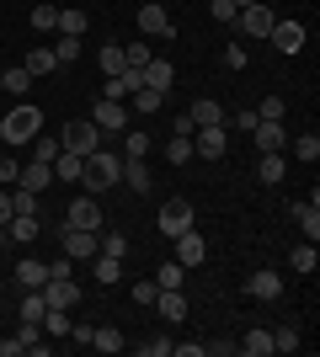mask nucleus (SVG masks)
<instances>
[{
	"label": "nucleus",
	"mask_w": 320,
	"mask_h": 357,
	"mask_svg": "<svg viewBox=\"0 0 320 357\" xmlns=\"http://www.w3.org/2000/svg\"><path fill=\"white\" fill-rule=\"evenodd\" d=\"M43 134V112L38 107H11V112H0V139H6V149H16V144H32V139Z\"/></svg>",
	"instance_id": "nucleus-1"
},
{
	"label": "nucleus",
	"mask_w": 320,
	"mask_h": 357,
	"mask_svg": "<svg viewBox=\"0 0 320 357\" xmlns=\"http://www.w3.org/2000/svg\"><path fill=\"white\" fill-rule=\"evenodd\" d=\"M86 192H107V187H118L123 181V155H112V149H91V155H86Z\"/></svg>",
	"instance_id": "nucleus-2"
},
{
	"label": "nucleus",
	"mask_w": 320,
	"mask_h": 357,
	"mask_svg": "<svg viewBox=\"0 0 320 357\" xmlns=\"http://www.w3.org/2000/svg\"><path fill=\"white\" fill-rule=\"evenodd\" d=\"M59 144L70 149V155H91V149H102V128H96V123H64Z\"/></svg>",
	"instance_id": "nucleus-3"
},
{
	"label": "nucleus",
	"mask_w": 320,
	"mask_h": 357,
	"mask_svg": "<svg viewBox=\"0 0 320 357\" xmlns=\"http://www.w3.org/2000/svg\"><path fill=\"white\" fill-rule=\"evenodd\" d=\"M192 219H198V213H192V203H187V197H171L166 208H160V219H155V224H160V235L176 240V235H187V229H192Z\"/></svg>",
	"instance_id": "nucleus-4"
},
{
	"label": "nucleus",
	"mask_w": 320,
	"mask_h": 357,
	"mask_svg": "<svg viewBox=\"0 0 320 357\" xmlns=\"http://www.w3.org/2000/svg\"><path fill=\"white\" fill-rule=\"evenodd\" d=\"M139 32H144V38H171L176 22H171V11L160 0H144V6H139Z\"/></svg>",
	"instance_id": "nucleus-5"
},
{
	"label": "nucleus",
	"mask_w": 320,
	"mask_h": 357,
	"mask_svg": "<svg viewBox=\"0 0 320 357\" xmlns=\"http://www.w3.org/2000/svg\"><path fill=\"white\" fill-rule=\"evenodd\" d=\"M273 6H267V0H257V6H241V16H235V27L245 32V38H267V32H273Z\"/></svg>",
	"instance_id": "nucleus-6"
},
{
	"label": "nucleus",
	"mask_w": 320,
	"mask_h": 357,
	"mask_svg": "<svg viewBox=\"0 0 320 357\" xmlns=\"http://www.w3.org/2000/svg\"><path fill=\"white\" fill-rule=\"evenodd\" d=\"M229 149V128L219 123V128H192V155H203V160H224Z\"/></svg>",
	"instance_id": "nucleus-7"
},
{
	"label": "nucleus",
	"mask_w": 320,
	"mask_h": 357,
	"mask_svg": "<svg viewBox=\"0 0 320 357\" xmlns=\"http://www.w3.org/2000/svg\"><path fill=\"white\" fill-rule=\"evenodd\" d=\"M64 224H70V229H96V235H102V208H96V197L91 192L75 197V203L64 208Z\"/></svg>",
	"instance_id": "nucleus-8"
},
{
	"label": "nucleus",
	"mask_w": 320,
	"mask_h": 357,
	"mask_svg": "<svg viewBox=\"0 0 320 357\" xmlns=\"http://www.w3.org/2000/svg\"><path fill=\"white\" fill-rule=\"evenodd\" d=\"M43 304H48V310H75V304H80L75 278H48V283H43Z\"/></svg>",
	"instance_id": "nucleus-9"
},
{
	"label": "nucleus",
	"mask_w": 320,
	"mask_h": 357,
	"mask_svg": "<svg viewBox=\"0 0 320 357\" xmlns=\"http://www.w3.org/2000/svg\"><path fill=\"white\" fill-rule=\"evenodd\" d=\"M59 240H64V256H75V261H91L96 256V229H70L64 224Z\"/></svg>",
	"instance_id": "nucleus-10"
},
{
	"label": "nucleus",
	"mask_w": 320,
	"mask_h": 357,
	"mask_svg": "<svg viewBox=\"0 0 320 357\" xmlns=\"http://www.w3.org/2000/svg\"><path fill=\"white\" fill-rule=\"evenodd\" d=\"M245 294L251 298H283V272H273V267L251 272V278H245Z\"/></svg>",
	"instance_id": "nucleus-11"
},
{
	"label": "nucleus",
	"mask_w": 320,
	"mask_h": 357,
	"mask_svg": "<svg viewBox=\"0 0 320 357\" xmlns=\"http://www.w3.org/2000/svg\"><path fill=\"white\" fill-rule=\"evenodd\" d=\"M267 38H273L277 54H299V48H305V27H299V22H273Z\"/></svg>",
	"instance_id": "nucleus-12"
},
{
	"label": "nucleus",
	"mask_w": 320,
	"mask_h": 357,
	"mask_svg": "<svg viewBox=\"0 0 320 357\" xmlns=\"http://www.w3.org/2000/svg\"><path fill=\"white\" fill-rule=\"evenodd\" d=\"M251 139H257V149H261V155H273V149H283V144H289V128H283V123H267V118H257Z\"/></svg>",
	"instance_id": "nucleus-13"
},
{
	"label": "nucleus",
	"mask_w": 320,
	"mask_h": 357,
	"mask_svg": "<svg viewBox=\"0 0 320 357\" xmlns=\"http://www.w3.org/2000/svg\"><path fill=\"white\" fill-rule=\"evenodd\" d=\"M91 123L102 128V134H107V128H128V107H123V102H107V96H96Z\"/></svg>",
	"instance_id": "nucleus-14"
},
{
	"label": "nucleus",
	"mask_w": 320,
	"mask_h": 357,
	"mask_svg": "<svg viewBox=\"0 0 320 357\" xmlns=\"http://www.w3.org/2000/svg\"><path fill=\"white\" fill-rule=\"evenodd\" d=\"M6 235H11L16 245H32V240L43 235V219H38V213H11V224H6Z\"/></svg>",
	"instance_id": "nucleus-15"
},
{
	"label": "nucleus",
	"mask_w": 320,
	"mask_h": 357,
	"mask_svg": "<svg viewBox=\"0 0 320 357\" xmlns=\"http://www.w3.org/2000/svg\"><path fill=\"white\" fill-rule=\"evenodd\" d=\"M155 310L166 314L171 326H182V320H187V294H182V288H160V294H155Z\"/></svg>",
	"instance_id": "nucleus-16"
},
{
	"label": "nucleus",
	"mask_w": 320,
	"mask_h": 357,
	"mask_svg": "<svg viewBox=\"0 0 320 357\" xmlns=\"http://www.w3.org/2000/svg\"><path fill=\"white\" fill-rule=\"evenodd\" d=\"M48 181H54V165H48V160H32V165L16 171V187H27V192H43Z\"/></svg>",
	"instance_id": "nucleus-17"
},
{
	"label": "nucleus",
	"mask_w": 320,
	"mask_h": 357,
	"mask_svg": "<svg viewBox=\"0 0 320 357\" xmlns=\"http://www.w3.org/2000/svg\"><path fill=\"white\" fill-rule=\"evenodd\" d=\"M203 256H208V245H203V235H198V229L176 235V261H182V267H198Z\"/></svg>",
	"instance_id": "nucleus-18"
},
{
	"label": "nucleus",
	"mask_w": 320,
	"mask_h": 357,
	"mask_svg": "<svg viewBox=\"0 0 320 357\" xmlns=\"http://www.w3.org/2000/svg\"><path fill=\"white\" fill-rule=\"evenodd\" d=\"M187 123H192V128H219V123H224V107L208 102V96H198V102H192V112H187Z\"/></svg>",
	"instance_id": "nucleus-19"
},
{
	"label": "nucleus",
	"mask_w": 320,
	"mask_h": 357,
	"mask_svg": "<svg viewBox=\"0 0 320 357\" xmlns=\"http://www.w3.org/2000/svg\"><path fill=\"white\" fill-rule=\"evenodd\" d=\"M171 80H176V70H171L166 59H150L139 70V86H150V91H171Z\"/></svg>",
	"instance_id": "nucleus-20"
},
{
	"label": "nucleus",
	"mask_w": 320,
	"mask_h": 357,
	"mask_svg": "<svg viewBox=\"0 0 320 357\" xmlns=\"http://www.w3.org/2000/svg\"><path fill=\"white\" fill-rule=\"evenodd\" d=\"M257 176H261V187H277V181L289 176V160H283V149H273V155H261Z\"/></svg>",
	"instance_id": "nucleus-21"
},
{
	"label": "nucleus",
	"mask_w": 320,
	"mask_h": 357,
	"mask_svg": "<svg viewBox=\"0 0 320 357\" xmlns=\"http://www.w3.org/2000/svg\"><path fill=\"white\" fill-rule=\"evenodd\" d=\"M235 352H245V357H273V331H245L241 342H235Z\"/></svg>",
	"instance_id": "nucleus-22"
},
{
	"label": "nucleus",
	"mask_w": 320,
	"mask_h": 357,
	"mask_svg": "<svg viewBox=\"0 0 320 357\" xmlns=\"http://www.w3.org/2000/svg\"><path fill=\"white\" fill-rule=\"evenodd\" d=\"M22 70H27L32 80H43V75H54V70H59V59H54V48H32L27 59H22Z\"/></svg>",
	"instance_id": "nucleus-23"
},
{
	"label": "nucleus",
	"mask_w": 320,
	"mask_h": 357,
	"mask_svg": "<svg viewBox=\"0 0 320 357\" xmlns=\"http://www.w3.org/2000/svg\"><path fill=\"white\" fill-rule=\"evenodd\" d=\"M54 176H59V181H80V176H86V155L59 149V155H54Z\"/></svg>",
	"instance_id": "nucleus-24"
},
{
	"label": "nucleus",
	"mask_w": 320,
	"mask_h": 357,
	"mask_svg": "<svg viewBox=\"0 0 320 357\" xmlns=\"http://www.w3.org/2000/svg\"><path fill=\"white\" fill-rule=\"evenodd\" d=\"M294 224H299V229H305V240H315L320 235V203H294Z\"/></svg>",
	"instance_id": "nucleus-25"
},
{
	"label": "nucleus",
	"mask_w": 320,
	"mask_h": 357,
	"mask_svg": "<svg viewBox=\"0 0 320 357\" xmlns=\"http://www.w3.org/2000/svg\"><path fill=\"white\" fill-rule=\"evenodd\" d=\"M38 326H43L48 342H59V336H70V326H75V320H70V310H43V320H38Z\"/></svg>",
	"instance_id": "nucleus-26"
},
{
	"label": "nucleus",
	"mask_w": 320,
	"mask_h": 357,
	"mask_svg": "<svg viewBox=\"0 0 320 357\" xmlns=\"http://www.w3.org/2000/svg\"><path fill=\"white\" fill-rule=\"evenodd\" d=\"M91 272H96V283H102V288H112V283L123 278V261H118V256H102V251H96V256H91Z\"/></svg>",
	"instance_id": "nucleus-27"
},
{
	"label": "nucleus",
	"mask_w": 320,
	"mask_h": 357,
	"mask_svg": "<svg viewBox=\"0 0 320 357\" xmlns=\"http://www.w3.org/2000/svg\"><path fill=\"white\" fill-rule=\"evenodd\" d=\"M91 347H96V352H123L128 342H123L118 326H91Z\"/></svg>",
	"instance_id": "nucleus-28"
},
{
	"label": "nucleus",
	"mask_w": 320,
	"mask_h": 357,
	"mask_svg": "<svg viewBox=\"0 0 320 357\" xmlns=\"http://www.w3.org/2000/svg\"><path fill=\"white\" fill-rule=\"evenodd\" d=\"M16 283L22 288H43L48 283V261H16Z\"/></svg>",
	"instance_id": "nucleus-29"
},
{
	"label": "nucleus",
	"mask_w": 320,
	"mask_h": 357,
	"mask_svg": "<svg viewBox=\"0 0 320 357\" xmlns=\"http://www.w3.org/2000/svg\"><path fill=\"white\" fill-rule=\"evenodd\" d=\"M160 107H166V91H150V86L134 91V112L139 118H150V112H160Z\"/></svg>",
	"instance_id": "nucleus-30"
},
{
	"label": "nucleus",
	"mask_w": 320,
	"mask_h": 357,
	"mask_svg": "<svg viewBox=\"0 0 320 357\" xmlns=\"http://www.w3.org/2000/svg\"><path fill=\"white\" fill-rule=\"evenodd\" d=\"M43 310H48V304H43V288H27V294L16 298V314H22V320H43Z\"/></svg>",
	"instance_id": "nucleus-31"
},
{
	"label": "nucleus",
	"mask_w": 320,
	"mask_h": 357,
	"mask_svg": "<svg viewBox=\"0 0 320 357\" xmlns=\"http://www.w3.org/2000/svg\"><path fill=\"white\" fill-rule=\"evenodd\" d=\"M54 32H64V38H86V11L64 6V11H59V27H54Z\"/></svg>",
	"instance_id": "nucleus-32"
},
{
	"label": "nucleus",
	"mask_w": 320,
	"mask_h": 357,
	"mask_svg": "<svg viewBox=\"0 0 320 357\" xmlns=\"http://www.w3.org/2000/svg\"><path fill=\"white\" fill-rule=\"evenodd\" d=\"M289 267H294V272H305V278L320 267V251H315V240H305V245H299V251L289 256Z\"/></svg>",
	"instance_id": "nucleus-33"
},
{
	"label": "nucleus",
	"mask_w": 320,
	"mask_h": 357,
	"mask_svg": "<svg viewBox=\"0 0 320 357\" xmlns=\"http://www.w3.org/2000/svg\"><path fill=\"white\" fill-rule=\"evenodd\" d=\"M150 155V134L144 128H128V139H123V160H144Z\"/></svg>",
	"instance_id": "nucleus-34"
},
{
	"label": "nucleus",
	"mask_w": 320,
	"mask_h": 357,
	"mask_svg": "<svg viewBox=\"0 0 320 357\" xmlns=\"http://www.w3.org/2000/svg\"><path fill=\"white\" fill-rule=\"evenodd\" d=\"M123 181H128L139 197L150 192V171H144V160H123Z\"/></svg>",
	"instance_id": "nucleus-35"
},
{
	"label": "nucleus",
	"mask_w": 320,
	"mask_h": 357,
	"mask_svg": "<svg viewBox=\"0 0 320 357\" xmlns=\"http://www.w3.org/2000/svg\"><path fill=\"white\" fill-rule=\"evenodd\" d=\"M0 91H11V96H22V91H32V75L16 64V70H0Z\"/></svg>",
	"instance_id": "nucleus-36"
},
{
	"label": "nucleus",
	"mask_w": 320,
	"mask_h": 357,
	"mask_svg": "<svg viewBox=\"0 0 320 357\" xmlns=\"http://www.w3.org/2000/svg\"><path fill=\"white\" fill-rule=\"evenodd\" d=\"M294 155H299L305 165H315L320 160V134H299V139H294Z\"/></svg>",
	"instance_id": "nucleus-37"
},
{
	"label": "nucleus",
	"mask_w": 320,
	"mask_h": 357,
	"mask_svg": "<svg viewBox=\"0 0 320 357\" xmlns=\"http://www.w3.org/2000/svg\"><path fill=\"white\" fill-rule=\"evenodd\" d=\"M32 27L54 32V27H59V6H48V0H43V6H32Z\"/></svg>",
	"instance_id": "nucleus-38"
},
{
	"label": "nucleus",
	"mask_w": 320,
	"mask_h": 357,
	"mask_svg": "<svg viewBox=\"0 0 320 357\" xmlns=\"http://www.w3.org/2000/svg\"><path fill=\"white\" fill-rule=\"evenodd\" d=\"M150 59H155L150 43H128V48H123V70H144Z\"/></svg>",
	"instance_id": "nucleus-39"
},
{
	"label": "nucleus",
	"mask_w": 320,
	"mask_h": 357,
	"mask_svg": "<svg viewBox=\"0 0 320 357\" xmlns=\"http://www.w3.org/2000/svg\"><path fill=\"white\" fill-rule=\"evenodd\" d=\"M59 139H54V134H38V139H32V160H48V165H54V155H59Z\"/></svg>",
	"instance_id": "nucleus-40"
},
{
	"label": "nucleus",
	"mask_w": 320,
	"mask_h": 357,
	"mask_svg": "<svg viewBox=\"0 0 320 357\" xmlns=\"http://www.w3.org/2000/svg\"><path fill=\"white\" fill-rule=\"evenodd\" d=\"M299 347H305V342H299V331H294V326L273 331V352H299Z\"/></svg>",
	"instance_id": "nucleus-41"
},
{
	"label": "nucleus",
	"mask_w": 320,
	"mask_h": 357,
	"mask_svg": "<svg viewBox=\"0 0 320 357\" xmlns=\"http://www.w3.org/2000/svg\"><path fill=\"white\" fill-rule=\"evenodd\" d=\"M166 155H171V165H187V160H192V134H176L166 144Z\"/></svg>",
	"instance_id": "nucleus-42"
},
{
	"label": "nucleus",
	"mask_w": 320,
	"mask_h": 357,
	"mask_svg": "<svg viewBox=\"0 0 320 357\" xmlns=\"http://www.w3.org/2000/svg\"><path fill=\"white\" fill-rule=\"evenodd\" d=\"M96 251H102V256H118V261H123V256H128V235H118V229H107Z\"/></svg>",
	"instance_id": "nucleus-43"
},
{
	"label": "nucleus",
	"mask_w": 320,
	"mask_h": 357,
	"mask_svg": "<svg viewBox=\"0 0 320 357\" xmlns=\"http://www.w3.org/2000/svg\"><path fill=\"white\" fill-rule=\"evenodd\" d=\"M54 59H59V70H64V64H75V59H80V38H64V32H59V43H54Z\"/></svg>",
	"instance_id": "nucleus-44"
},
{
	"label": "nucleus",
	"mask_w": 320,
	"mask_h": 357,
	"mask_svg": "<svg viewBox=\"0 0 320 357\" xmlns=\"http://www.w3.org/2000/svg\"><path fill=\"white\" fill-rule=\"evenodd\" d=\"M11 213H38V192H27V187H11Z\"/></svg>",
	"instance_id": "nucleus-45"
},
{
	"label": "nucleus",
	"mask_w": 320,
	"mask_h": 357,
	"mask_svg": "<svg viewBox=\"0 0 320 357\" xmlns=\"http://www.w3.org/2000/svg\"><path fill=\"white\" fill-rule=\"evenodd\" d=\"M96 59H102V75H118V70H123V48H118V43H102V54H96Z\"/></svg>",
	"instance_id": "nucleus-46"
},
{
	"label": "nucleus",
	"mask_w": 320,
	"mask_h": 357,
	"mask_svg": "<svg viewBox=\"0 0 320 357\" xmlns=\"http://www.w3.org/2000/svg\"><path fill=\"white\" fill-rule=\"evenodd\" d=\"M155 288H182V261H166L155 272Z\"/></svg>",
	"instance_id": "nucleus-47"
},
{
	"label": "nucleus",
	"mask_w": 320,
	"mask_h": 357,
	"mask_svg": "<svg viewBox=\"0 0 320 357\" xmlns=\"http://www.w3.org/2000/svg\"><path fill=\"white\" fill-rule=\"evenodd\" d=\"M283 112H289V102H283V96H267V102L257 107V118H267V123H283Z\"/></svg>",
	"instance_id": "nucleus-48"
},
{
	"label": "nucleus",
	"mask_w": 320,
	"mask_h": 357,
	"mask_svg": "<svg viewBox=\"0 0 320 357\" xmlns=\"http://www.w3.org/2000/svg\"><path fill=\"white\" fill-rule=\"evenodd\" d=\"M171 347H176L171 336H150V342H139V352L144 357H171Z\"/></svg>",
	"instance_id": "nucleus-49"
},
{
	"label": "nucleus",
	"mask_w": 320,
	"mask_h": 357,
	"mask_svg": "<svg viewBox=\"0 0 320 357\" xmlns=\"http://www.w3.org/2000/svg\"><path fill=\"white\" fill-rule=\"evenodd\" d=\"M208 11H213V22H235V16H241V6H235V0H208Z\"/></svg>",
	"instance_id": "nucleus-50"
},
{
	"label": "nucleus",
	"mask_w": 320,
	"mask_h": 357,
	"mask_svg": "<svg viewBox=\"0 0 320 357\" xmlns=\"http://www.w3.org/2000/svg\"><path fill=\"white\" fill-rule=\"evenodd\" d=\"M48 278H75V256H54V261H48Z\"/></svg>",
	"instance_id": "nucleus-51"
},
{
	"label": "nucleus",
	"mask_w": 320,
	"mask_h": 357,
	"mask_svg": "<svg viewBox=\"0 0 320 357\" xmlns=\"http://www.w3.org/2000/svg\"><path fill=\"white\" fill-rule=\"evenodd\" d=\"M224 70H245V48L241 43H224Z\"/></svg>",
	"instance_id": "nucleus-52"
},
{
	"label": "nucleus",
	"mask_w": 320,
	"mask_h": 357,
	"mask_svg": "<svg viewBox=\"0 0 320 357\" xmlns=\"http://www.w3.org/2000/svg\"><path fill=\"white\" fill-rule=\"evenodd\" d=\"M16 171H22V165H16L11 155H0V187H16Z\"/></svg>",
	"instance_id": "nucleus-53"
},
{
	"label": "nucleus",
	"mask_w": 320,
	"mask_h": 357,
	"mask_svg": "<svg viewBox=\"0 0 320 357\" xmlns=\"http://www.w3.org/2000/svg\"><path fill=\"white\" fill-rule=\"evenodd\" d=\"M229 123H235V128H245V134H251V128H257V107H241V112H235V118H229Z\"/></svg>",
	"instance_id": "nucleus-54"
},
{
	"label": "nucleus",
	"mask_w": 320,
	"mask_h": 357,
	"mask_svg": "<svg viewBox=\"0 0 320 357\" xmlns=\"http://www.w3.org/2000/svg\"><path fill=\"white\" fill-rule=\"evenodd\" d=\"M171 357H203V342H176V347H171Z\"/></svg>",
	"instance_id": "nucleus-55"
},
{
	"label": "nucleus",
	"mask_w": 320,
	"mask_h": 357,
	"mask_svg": "<svg viewBox=\"0 0 320 357\" xmlns=\"http://www.w3.org/2000/svg\"><path fill=\"white\" fill-rule=\"evenodd\" d=\"M155 294H160L155 283H134V298H139V304H155Z\"/></svg>",
	"instance_id": "nucleus-56"
},
{
	"label": "nucleus",
	"mask_w": 320,
	"mask_h": 357,
	"mask_svg": "<svg viewBox=\"0 0 320 357\" xmlns=\"http://www.w3.org/2000/svg\"><path fill=\"white\" fill-rule=\"evenodd\" d=\"M0 224H11V187H0Z\"/></svg>",
	"instance_id": "nucleus-57"
},
{
	"label": "nucleus",
	"mask_w": 320,
	"mask_h": 357,
	"mask_svg": "<svg viewBox=\"0 0 320 357\" xmlns=\"http://www.w3.org/2000/svg\"><path fill=\"white\" fill-rule=\"evenodd\" d=\"M6 240H11V235H6V224H0V251H6Z\"/></svg>",
	"instance_id": "nucleus-58"
},
{
	"label": "nucleus",
	"mask_w": 320,
	"mask_h": 357,
	"mask_svg": "<svg viewBox=\"0 0 320 357\" xmlns=\"http://www.w3.org/2000/svg\"><path fill=\"white\" fill-rule=\"evenodd\" d=\"M235 6H257V0H235Z\"/></svg>",
	"instance_id": "nucleus-59"
}]
</instances>
